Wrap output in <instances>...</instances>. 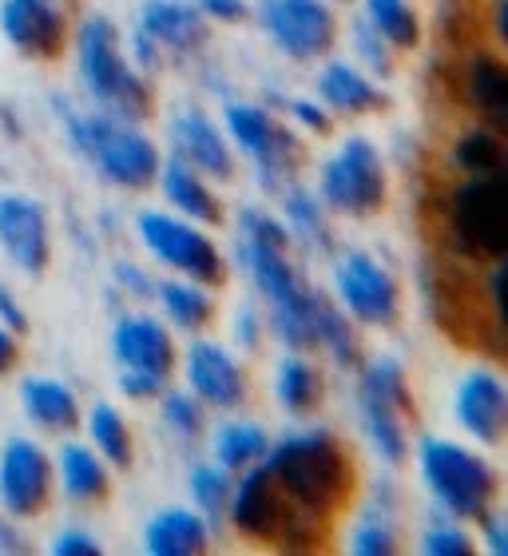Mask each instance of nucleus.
<instances>
[{"mask_svg":"<svg viewBox=\"0 0 508 556\" xmlns=\"http://www.w3.org/2000/svg\"><path fill=\"white\" fill-rule=\"evenodd\" d=\"M263 28L294 60L326 56L338 40V21L326 0H263Z\"/></svg>","mask_w":508,"mask_h":556,"instance_id":"nucleus-11","label":"nucleus"},{"mask_svg":"<svg viewBox=\"0 0 508 556\" xmlns=\"http://www.w3.org/2000/svg\"><path fill=\"white\" fill-rule=\"evenodd\" d=\"M56 469L48 462V453L28 438H12L0 453V505L12 517H36L45 513L52 497Z\"/></svg>","mask_w":508,"mask_h":556,"instance_id":"nucleus-12","label":"nucleus"},{"mask_svg":"<svg viewBox=\"0 0 508 556\" xmlns=\"http://www.w3.org/2000/svg\"><path fill=\"white\" fill-rule=\"evenodd\" d=\"M0 323L9 326L12 334H24L28 330V318H24V306L16 302V294H12L4 282H0Z\"/></svg>","mask_w":508,"mask_h":556,"instance_id":"nucleus-45","label":"nucleus"},{"mask_svg":"<svg viewBox=\"0 0 508 556\" xmlns=\"http://www.w3.org/2000/svg\"><path fill=\"white\" fill-rule=\"evenodd\" d=\"M56 477L64 497L76 501V505H100L112 489V477H107V462L92 445H80V441H68L56 457Z\"/></svg>","mask_w":508,"mask_h":556,"instance_id":"nucleus-21","label":"nucleus"},{"mask_svg":"<svg viewBox=\"0 0 508 556\" xmlns=\"http://www.w3.org/2000/svg\"><path fill=\"white\" fill-rule=\"evenodd\" d=\"M80 76L88 84V92L96 96V104L107 108V116L116 119H148L151 116V88L131 64H127L124 48H119V33L104 16L80 24Z\"/></svg>","mask_w":508,"mask_h":556,"instance_id":"nucleus-2","label":"nucleus"},{"mask_svg":"<svg viewBox=\"0 0 508 556\" xmlns=\"http://www.w3.org/2000/svg\"><path fill=\"white\" fill-rule=\"evenodd\" d=\"M183 374H187L191 394H195L203 406L239 409L246 402V394H251L243 366H239L223 346H215V342H191Z\"/></svg>","mask_w":508,"mask_h":556,"instance_id":"nucleus-15","label":"nucleus"},{"mask_svg":"<svg viewBox=\"0 0 508 556\" xmlns=\"http://www.w3.org/2000/svg\"><path fill=\"white\" fill-rule=\"evenodd\" d=\"M160 378H148V374H136V370H119V390H124L127 397H136V402H148V397H160L163 394Z\"/></svg>","mask_w":508,"mask_h":556,"instance_id":"nucleus-42","label":"nucleus"},{"mask_svg":"<svg viewBox=\"0 0 508 556\" xmlns=\"http://www.w3.org/2000/svg\"><path fill=\"white\" fill-rule=\"evenodd\" d=\"M139 239L163 267L179 270V275H187L191 282H203V287H223L227 263H223L219 247L211 243V235L199 231L191 219L143 211L139 215Z\"/></svg>","mask_w":508,"mask_h":556,"instance_id":"nucleus-8","label":"nucleus"},{"mask_svg":"<svg viewBox=\"0 0 508 556\" xmlns=\"http://www.w3.org/2000/svg\"><path fill=\"white\" fill-rule=\"evenodd\" d=\"M290 112H294V116H299L310 131H318V136H326V131H330V116H326L318 104H310V100H294V104H290Z\"/></svg>","mask_w":508,"mask_h":556,"instance_id":"nucleus-46","label":"nucleus"},{"mask_svg":"<svg viewBox=\"0 0 508 556\" xmlns=\"http://www.w3.org/2000/svg\"><path fill=\"white\" fill-rule=\"evenodd\" d=\"M163 421L172 426V433L195 441L203 433V402L195 394H163Z\"/></svg>","mask_w":508,"mask_h":556,"instance_id":"nucleus-37","label":"nucleus"},{"mask_svg":"<svg viewBox=\"0 0 508 556\" xmlns=\"http://www.w3.org/2000/svg\"><path fill=\"white\" fill-rule=\"evenodd\" d=\"M457 421L465 433H473L481 445H505L508 441V382L493 370L465 374L457 386Z\"/></svg>","mask_w":508,"mask_h":556,"instance_id":"nucleus-16","label":"nucleus"},{"mask_svg":"<svg viewBox=\"0 0 508 556\" xmlns=\"http://www.w3.org/2000/svg\"><path fill=\"white\" fill-rule=\"evenodd\" d=\"M334 287L338 299L346 306V314H354L366 326H393L402 314V290L397 278L381 267L370 255H342L334 267Z\"/></svg>","mask_w":508,"mask_h":556,"instance_id":"nucleus-10","label":"nucleus"},{"mask_svg":"<svg viewBox=\"0 0 508 556\" xmlns=\"http://www.w3.org/2000/svg\"><path fill=\"white\" fill-rule=\"evenodd\" d=\"M207 521L191 509H163L143 533V548L151 556H195L207 548Z\"/></svg>","mask_w":508,"mask_h":556,"instance_id":"nucleus-24","label":"nucleus"},{"mask_svg":"<svg viewBox=\"0 0 508 556\" xmlns=\"http://www.w3.org/2000/svg\"><path fill=\"white\" fill-rule=\"evenodd\" d=\"M231 477L223 465H195L191 469V497H195L199 513H207V517H223V513L231 509Z\"/></svg>","mask_w":508,"mask_h":556,"instance_id":"nucleus-36","label":"nucleus"},{"mask_svg":"<svg viewBox=\"0 0 508 556\" xmlns=\"http://www.w3.org/2000/svg\"><path fill=\"white\" fill-rule=\"evenodd\" d=\"M354 553L361 556H385V553H397V536H393V529L385 521H366L354 533Z\"/></svg>","mask_w":508,"mask_h":556,"instance_id":"nucleus-39","label":"nucleus"},{"mask_svg":"<svg viewBox=\"0 0 508 556\" xmlns=\"http://www.w3.org/2000/svg\"><path fill=\"white\" fill-rule=\"evenodd\" d=\"M155 45L179 48V52H191L207 40V24H203V12L183 4V0H151L143 9V28Z\"/></svg>","mask_w":508,"mask_h":556,"instance_id":"nucleus-23","label":"nucleus"},{"mask_svg":"<svg viewBox=\"0 0 508 556\" xmlns=\"http://www.w3.org/2000/svg\"><path fill=\"white\" fill-rule=\"evenodd\" d=\"M155 294H160L163 311H167V318L179 330H203L215 318V302L203 290V282H191V278H183V282H160Z\"/></svg>","mask_w":508,"mask_h":556,"instance_id":"nucleus-29","label":"nucleus"},{"mask_svg":"<svg viewBox=\"0 0 508 556\" xmlns=\"http://www.w3.org/2000/svg\"><path fill=\"white\" fill-rule=\"evenodd\" d=\"M505 155L508 143L500 136H493V131H469L453 148V160H457V167L465 175H493L505 163Z\"/></svg>","mask_w":508,"mask_h":556,"instance_id":"nucleus-35","label":"nucleus"},{"mask_svg":"<svg viewBox=\"0 0 508 556\" xmlns=\"http://www.w3.org/2000/svg\"><path fill=\"white\" fill-rule=\"evenodd\" d=\"M481 521H485V541H488V548L505 556L508 553V517H488V513H485Z\"/></svg>","mask_w":508,"mask_h":556,"instance_id":"nucleus-49","label":"nucleus"},{"mask_svg":"<svg viewBox=\"0 0 508 556\" xmlns=\"http://www.w3.org/2000/svg\"><path fill=\"white\" fill-rule=\"evenodd\" d=\"M0 247L28 275L48 267V219L36 199L0 195Z\"/></svg>","mask_w":508,"mask_h":556,"instance_id":"nucleus-18","label":"nucleus"},{"mask_svg":"<svg viewBox=\"0 0 508 556\" xmlns=\"http://www.w3.org/2000/svg\"><path fill=\"white\" fill-rule=\"evenodd\" d=\"M488 294H493V311H497L500 334L508 338V255H505V258H497V270H493Z\"/></svg>","mask_w":508,"mask_h":556,"instance_id":"nucleus-41","label":"nucleus"},{"mask_svg":"<svg viewBox=\"0 0 508 556\" xmlns=\"http://www.w3.org/2000/svg\"><path fill=\"white\" fill-rule=\"evenodd\" d=\"M361 417H366L373 450L385 462L402 465L409 457V417H414V390L402 362L373 358L361 370Z\"/></svg>","mask_w":508,"mask_h":556,"instance_id":"nucleus-7","label":"nucleus"},{"mask_svg":"<svg viewBox=\"0 0 508 556\" xmlns=\"http://www.w3.org/2000/svg\"><path fill=\"white\" fill-rule=\"evenodd\" d=\"M88 438H92V450L104 457L107 465L127 469L131 457H136V445H131V429H127L124 414L116 406H96L88 414Z\"/></svg>","mask_w":508,"mask_h":556,"instance_id":"nucleus-31","label":"nucleus"},{"mask_svg":"<svg viewBox=\"0 0 508 556\" xmlns=\"http://www.w3.org/2000/svg\"><path fill=\"white\" fill-rule=\"evenodd\" d=\"M52 553L56 556H96L100 553V541H92V536L80 533V529H68V533H60L56 541H52Z\"/></svg>","mask_w":508,"mask_h":556,"instance_id":"nucleus-43","label":"nucleus"},{"mask_svg":"<svg viewBox=\"0 0 508 556\" xmlns=\"http://www.w3.org/2000/svg\"><path fill=\"white\" fill-rule=\"evenodd\" d=\"M172 139H175V155L183 163H191L199 175H211V179H223V184L234 175L231 148H227L223 131L203 112H183L172 124Z\"/></svg>","mask_w":508,"mask_h":556,"instance_id":"nucleus-19","label":"nucleus"},{"mask_svg":"<svg viewBox=\"0 0 508 556\" xmlns=\"http://www.w3.org/2000/svg\"><path fill=\"white\" fill-rule=\"evenodd\" d=\"M0 33L28 60H56L68 45V21L56 0H4Z\"/></svg>","mask_w":508,"mask_h":556,"instance_id":"nucleus-14","label":"nucleus"},{"mask_svg":"<svg viewBox=\"0 0 508 556\" xmlns=\"http://www.w3.org/2000/svg\"><path fill=\"white\" fill-rule=\"evenodd\" d=\"M136 60L143 64V68H155V64H160V56H155V40H151L148 33L136 36Z\"/></svg>","mask_w":508,"mask_h":556,"instance_id":"nucleus-50","label":"nucleus"},{"mask_svg":"<svg viewBox=\"0 0 508 556\" xmlns=\"http://www.w3.org/2000/svg\"><path fill=\"white\" fill-rule=\"evenodd\" d=\"M449 227L461 251L477 258L508 255V175H469V184L453 191Z\"/></svg>","mask_w":508,"mask_h":556,"instance_id":"nucleus-6","label":"nucleus"},{"mask_svg":"<svg viewBox=\"0 0 508 556\" xmlns=\"http://www.w3.org/2000/svg\"><path fill=\"white\" fill-rule=\"evenodd\" d=\"M421 477L441 509H449L461 521H481L497 497V473L485 457L465 450L457 441L429 438L421 445Z\"/></svg>","mask_w":508,"mask_h":556,"instance_id":"nucleus-4","label":"nucleus"},{"mask_svg":"<svg viewBox=\"0 0 508 556\" xmlns=\"http://www.w3.org/2000/svg\"><path fill=\"white\" fill-rule=\"evenodd\" d=\"M116 278H119V287H127L131 294H139V299H148V294H155V282H151L148 275L139 267H116Z\"/></svg>","mask_w":508,"mask_h":556,"instance_id":"nucleus-47","label":"nucleus"},{"mask_svg":"<svg viewBox=\"0 0 508 556\" xmlns=\"http://www.w3.org/2000/svg\"><path fill=\"white\" fill-rule=\"evenodd\" d=\"M263 465L275 473V481L287 489V497L299 509L314 513V517H334L350 501L354 489V462L350 450L334 433L326 429H306V433H290L266 450Z\"/></svg>","mask_w":508,"mask_h":556,"instance_id":"nucleus-1","label":"nucleus"},{"mask_svg":"<svg viewBox=\"0 0 508 556\" xmlns=\"http://www.w3.org/2000/svg\"><path fill=\"white\" fill-rule=\"evenodd\" d=\"M354 40H358V48H361V60H366V64H370L373 72L390 76V72H393L390 45H385V40H381V36L373 33L370 24H358V28H354Z\"/></svg>","mask_w":508,"mask_h":556,"instance_id":"nucleus-40","label":"nucleus"},{"mask_svg":"<svg viewBox=\"0 0 508 556\" xmlns=\"http://www.w3.org/2000/svg\"><path fill=\"white\" fill-rule=\"evenodd\" d=\"M112 350L119 358V370L148 374V378H160V382H167L175 370L172 334H167V326L148 318V314L119 318L116 334H112Z\"/></svg>","mask_w":508,"mask_h":556,"instance_id":"nucleus-17","label":"nucleus"},{"mask_svg":"<svg viewBox=\"0 0 508 556\" xmlns=\"http://www.w3.org/2000/svg\"><path fill=\"white\" fill-rule=\"evenodd\" d=\"M493 21H497L500 40L508 45V0H497V12H493Z\"/></svg>","mask_w":508,"mask_h":556,"instance_id":"nucleus-51","label":"nucleus"},{"mask_svg":"<svg viewBox=\"0 0 508 556\" xmlns=\"http://www.w3.org/2000/svg\"><path fill=\"white\" fill-rule=\"evenodd\" d=\"M275 394H278V406L287 409L294 417H306L314 409L322 406V394H326V382H322V370L306 358H282L278 362V374H275Z\"/></svg>","mask_w":508,"mask_h":556,"instance_id":"nucleus-27","label":"nucleus"},{"mask_svg":"<svg viewBox=\"0 0 508 556\" xmlns=\"http://www.w3.org/2000/svg\"><path fill=\"white\" fill-rule=\"evenodd\" d=\"M68 131L72 143L100 167L104 179L116 187L139 191L160 179V151L143 131H136L127 119L116 116H76L68 112Z\"/></svg>","mask_w":508,"mask_h":556,"instance_id":"nucleus-3","label":"nucleus"},{"mask_svg":"<svg viewBox=\"0 0 508 556\" xmlns=\"http://www.w3.org/2000/svg\"><path fill=\"white\" fill-rule=\"evenodd\" d=\"M199 12H207L211 21H227V24H239L246 21V0H199Z\"/></svg>","mask_w":508,"mask_h":556,"instance_id":"nucleus-44","label":"nucleus"},{"mask_svg":"<svg viewBox=\"0 0 508 556\" xmlns=\"http://www.w3.org/2000/svg\"><path fill=\"white\" fill-rule=\"evenodd\" d=\"M421 548L433 556H469L477 553V541L465 529H457V525H433L426 541H421Z\"/></svg>","mask_w":508,"mask_h":556,"instance_id":"nucleus-38","label":"nucleus"},{"mask_svg":"<svg viewBox=\"0 0 508 556\" xmlns=\"http://www.w3.org/2000/svg\"><path fill=\"white\" fill-rule=\"evenodd\" d=\"M318 96H322L334 112H346V116H361V112L385 108L381 88L370 76H361L354 64H330V68L318 76Z\"/></svg>","mask_w":508,"mask_h":556,"instance_id":"nucleus-26","label":"nucleus"},{"mask_svg":"<svg viewBox=\"0 0 508 556\" xmlns=\"http://www.w3.org/2000/svg\"><path fill=\"white\" fill-rule=\"evenodd\" d=\"M287 219H290V227L306 239V243L314 247V251H330L334 247V231H330V223H326V211H322V203L314 195H306V191H290L287 195Z\"/></svg>","mask_w":508,"mask_h":556,"instance_id":"nucleus-34","label":"nucleus"},{"mask_svg":"<svg viewBox=\"0 0 508 556\" xmlns=\"http://www.w3.org/2000/svg\"><path fill=\"white\" fill-rule=\"evenodd\" d=\"M322 199L342 215L370 219L385 203V163L370 139H346L322 172Z\"/></svg>","mask_w":508,"mask_h":556,"instance_id":"nucleus-9","label":"nucleus"},{"mask_svg":"<svg viewBox=\"0 0 508 556\" xmlns=\"http://www.w3.org/2000/svg\"><path fill=\"white\" fill-rule=\"evenodd\" d=\"M318 346L330 350L338 366H346V370H354L361 362V346H358L354 326H350V314L338 311L326 294H322V306H318Z\"/></svg>","mask_w":508,"mask_h":556,"instance_id":"nucleus-33","label":"nucleus"},{"mask_svg":"<svg viewBox=\"0 0 508 556\" xmlns=\"http://www.w3.org/2000/svg\"><path fill=\"white\" fill-rule=\"evenodd\" d=\"M318 306H322V294L310 287H294L287 294L270 299V326L275 334L282 338V346L290 350H318Z\"/></svg>","mask_w":508,"mask_h":556,"instance_id":"nucleus-22","label":"nucleus"},{"mask_svg":"<svg viewBox=\"0 0 508 556\" xmlns=\"http://www.w3.org/2000/svg\"><path fill=\"white\" fill-rule=\"evenodd\" d=\"M227 128H231L234 143L263 167L266 179L294 175V167L302 163V143L270 112H263V108L231 104L227 108Z\"/></svg>","mask_w":508,"mask_h":556,"instance_id":"nucleus-13","label":"nucleus"},{"mask_svg":"<svg viewBox=\"0 0 508 556\" xmlns=\"http://www.w3.org/2000/svg\"><path fill=\"white\" fill-rule=\"evenodd\" d=\"M366 21L393 48H417L421 40V21L409 0H366Z\"/></svg>","mask_w":508,"mask_h":556,"instance_id":"nucleus-32","label":"nucleus"},{"mask_svg":"<svg viewBox=\"0 0 508 556\" xmlns=\"http://www.w3.org/2000/svg\"><path fill=\"white\" fill-rule=\"evenodd\" d=\"M21 362V334H12L9 326L0 323V378Z\"/></svg>","mask_w":508,"mask_h":556,"instance_id":"nucleus-48","label":"nucleus"},{"mask_svg":"<svg viewBox=\"0 0 508 556\" xmlns=\"http://www.w3.org/2000/svg\"><path fill=\"white\" fill-rule=\"evenodd\" d=\"M21 402L24 414L33 417L40 429H48V433H72V429L80 426L76 394L64 382H56V378H28L21 386Z\"/></svg>","mask_w":508,"mask_h":556,"instance_id":"nucleus-25","label":"nucleus"},{"mask_svg":"<svg viewBox=\"0 0 508 556\" xmlns=\"http://www.w3.org/2000/svg\"><path fill=\"white\" fill-rule=\"evenodd\" d=\"M270 450V441L258 426L251 421H231L215 433V462L227 469V473H243L251 465H258Z\"/></svg>","mask_w":508,"mask_h":556,"instance_id":"nucleus-30","label":"nucleus"},{"mask_svg":"<svg viewBox=\"0 0 508 556\" xmlns=\"http://www.w3.org/2000/svg\"><path fill=\"white\" fill-rule=\"evenodd\" d=\"M227 513H231L234 529H239L243 536H254V541H278L282 548L294 545V533H314V529H322V517L299 509L263 462L243 469V481L234 485L231 509Z\"/></svg>","mask_w":508,"mask_h":556,"instance_id":"nucleus-5","label":"nucleus"},{"mask_svg":"<svg viewBox=\"0 0 508 556\" xmlns=\"http://www.w3.org/2000/svg\"><path fill=\"white\" fill-rule=\"evenodd\" d=\"M160 184H163V195H167V203H172L183 219L207 223V227L223 223V203L215 199V191L207 187V179H203L191 163L179 160V155L160 167Z\"/></svg>","mask_w":508,"mask_h":556,"instance_id":"nucleus-20","label":"nucleus"},{"mask_svg":"<svg viewBox=\"0 0 508 556\" xmlns=\"http://www.w3.org/2000/svg\"><path fill=\"white\" fill-rule=\"evenodd\" d=\"M465 84H469V100H473L497 128L508 131V64H500V60L481 52V56H473V64H469Z\"/></svg>","mask_w":508,"mask_h":556,"instance_id":"nucleus-28","label":"nucleus"}]
</instances>
